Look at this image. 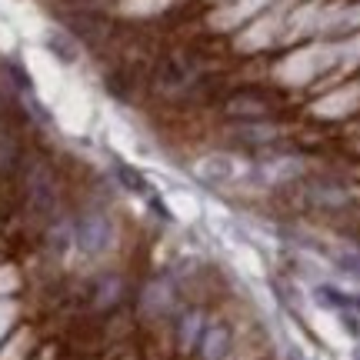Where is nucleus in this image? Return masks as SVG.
I'll return each instance as SVG.
<instances>
[{
  "label": "nucleus",
  "instance_id": "7ed1b4c3",
  "mask_svg": "<svg viewBox=\"0 0 360 360\" xmlns=\"http://www.w3.org/2000/svg\"><path fill=\"white\" fill-rule=\"evenodd\" d=\"M193 84V64L180 53H167L160 64H157V87L164 94H180Z\"/></svg>",
  "mask_w": 360,
  "mask_h": 360
},
{
  "label": "nucleus",
  "instance_id": "f8f14e48",
  "mask_svg": "<svg viewBox=\"0 0 360 360\" xmlns=\"http://www.w3.org/2000/svg\"><path fill=\"white\" fill-rule=\"evenodd\" d=\"M117 294H120V281H117V277H103L97 304H110V300H117Z\"/></svg>",
  "mask_w": 360,
  "mask_h": 360
},
{
  "label": "nucleus",
  "instance_id": "423d86ee",
  "mask_svg": "<svg viewBox=\"0 0 360 360\" xmlns=\"http://www.w3.org/2000/svg\"><path fill=\"white\" fill-rule=\"evenodd\" d=\"M233 141L247 143V147H267V143L277 141V130L267 127L264 120H240L233 127Z\"/></svg>",
  "mask_w": 360,
  "mask_h": 360
},
{
  "label": "nucleus",
  "instance_id": "0eeeda50",
  "mask_svg": "<svg viewBox=\"0 0 360 360\" xmlns=\"http://www.w3.org/2000/svg\"><path fill=\"white\" fill-rule=\"evenodd\" d=\"M197 174L207 180V184H227V180H233V174H237V164H233L231 157H207V160H200L197 164Z\"/></svg>",
  "mask_w": 360,
  "mask_h": 360
},
{
  "label": "nucleus",
  "instance_id": "1a4fd4ad",
  "mask_svg": "<svg viewBox=\"0 0 360 360\" xmlns=\"http://www.w3.org/2000/svg\"><path fill=\"white\" fill-rule=\"evenodd\" d=\"M177 334H180V344H184V347L197 344L200 334H204V314H200V310H187L177 321Z\"/></svg>",
  "mask_w": 360,
  "mask_h": 360
},
{
  "label": "nucleus",
  "instance_id": "20e7f679",
  "mask_svg": "<svg viewBox=\"0 0 360 360\" xmlns=\"http://www.w3.org/2000/svg\"><path fill=\"white\" fill-rule=\"evenodd\" d=\"M227 114L237 117V120H264L270 114V103L257 90H240L227 101Z\"/></svg>",
  "mask_w": 360,
  "mask_h": 360
},
{
  "label": "nucleus",
  "instance_id": "6e6552de",
  "mask_svg": "<svg viewBox=\"0 0 360 360\" xmlns=\"http://www.w3.org/2000/svg\"><path fill=\"white\" fill-rule=\"evenodd\" d=\"M143 307H147V314H154V317L167 314L174 307V287L164 281H154L147 287V294H143Z\"/></svg>",
  "mask_w": 360,
  "mask_h": 360
},
{
  "label": "nucleus",
  "instance_id": "2eb2a0df",
  "mask_svg": "<svg viewBox=\"0 0 360 360\" xmlns=\"http://www.w3.org/2000/svg\"><path fill=\"white\" fill-rule=\"evenodd\" d=\"M350 307H357V310H360V297H350Z\"/></svg>",
  "mask_w": 360,
  "mask_h": 360
},
{
  "label": "nucleus",
  "instance_id": "f257e3e1",
  "mask_svg": "<svg viewBox=\"0 0 360 360\" xmlns=\"http://www.w3.org/2000/svg\"><path fill=\"white\" fill-rule=\"evenodd\" d=\"M27 204L40 217L53 214V207H57V180H53L47 164H34L27 170Z\"/></svg>",
  "mask_w": 360,
  "mask_h": 360
},
{
  "label": "nucleus",
  "instance_id": "ddd939ff",
  "mask_svg": "<svg viewBox=\"0 0 360 360\" xmlns=\"http://www.w3.org/2000/svg\"><path fill=\"white\" fill-rule=\"evenodd\" d=\"M117 174H120V184H127L130 191H147V187H143V180L137 177L130 167H117Z\"/></svg>",
  "mask_w": 360,
  "mask_h": 360
},
{
  "label": "nucleus",
  "instance_id": "9d476101",
  "mask_svg": "<svg viewBox=\"0 0 360 360\" xmlns=\"http://www.w3.org/2000/svg\"><path fill=\"white\" fill-rule=\"evenodd\" d=\"M334 267L340 274H347L354 281H360V250H350V247H337L334 250Z\"/></svg>",
  "mask_w": 360,
  "mask_h": 360
},
{
  "label": "nucleus",
  "instance_id": "4468645a",
  "mask_svg": "<svg viewBox=\"0 0 360 360\" xmlns=\"http://www.w3.org/2000/svg\"><path fill=\"white\" fill-rule=\"evenodd\" d=\"M51 51H53V53H60V57H64V60H74V51H67V47H64V40L51 37Z\"/></svg>",
  "mask_w": 360,
  "mask_h": 360
},
{
  "label": "nucleus",
  "instance_id": "f03ea898",
  "mask_svg": "<svg viewBox=\"0 0 360 360\" xmlns=\"http://www.w3.org/2000/svg\"><path fill=\"white\" fill-rule=\"evenodd\" d=\"M74 237H77V247L84 254H103L114 244V224L103 214H84L74 227Z\"/></svg>",
  "mask_w": 360,
  "mask_h": 360
},
{
  "label": "nucleus",
  "instance_id": "9b49d317",
  "mask_svg": "<svg viewBox=\"0 0 360 360\" xmlns=\"http://www.w3.org/2000/svg\"><path fill=\"white\" fill-rule=\"evenodd\" d=\"M13 160H17V141H13V134L0 130V170H11Z\"/></svg>",
  "mask_w": 360,
  "mask_h": 360
},
{
  "label": "nucleus",
  "instance_id": "39448f33",
  "mask_svg": "<svg viewBox=\"0 0 360 360\" xmlns=\"http://www.w3.org/2000/svg\"><path fill=\"white\" fill-rule=\"evenodd\" d=\"M197 347H200V357L204 360H224L231 354V330L224 323H210V327H204Z\"/></svg>",
  "mask_w": 360,
  "mask_h": 360
}]
</instances>
